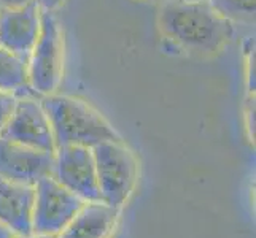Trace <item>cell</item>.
Returning a JSON list of instances; mask_svg holds the SVG:
<instances>
[{
	"mask_svg": "<svg viewBox=\"0 0 256 238\" xmlns=\"http://www.w3.org/2000/svg\"><path fill=\"white\" fill-rule=\"evenodd\" d=\"M162 32L196 54H214L231 35V25L207 0H167L161 10Z\"/></svg>",
	"mask_w": 256,
	"mask_h": 238,
	"instance_id": "obj_1",
	"label": "cell"
},
{
	"mask_svg": "<svg viewBox=\"0 0 256 238\" xmlns=\"http://www.w3.org/2000/svg\"><path fill=\"white\" fill-rule=\"evenodd\" d=\"M54 137L60 146L94 148L105 142H121L120 135L90 105L66 95H48L42 102Z\"/></svg>",
	"mask_w": 256,
	"mask_h": 238,
	"instance_id": "obj_2",
	"label": "cell"
},
{
	"mask_svg": "<svg viewBox=\"0 0 256 238\" xmlns=\"http://www.w3.org/2000/svg\"><path fill=\"white\" fill-rule=\"evenodd\" d=\"M92 149L102 202L120 208L129 199L137 178V162L121 142H105Z\"/></svg>",
	"mask_w": 256,
	"mask_h": 238,
	"instance_id": "obj_3",
	"label": "cell"
},
{
	"mask_svg": "<svg viewBox=\"0 0 256 238\" xmlns=\"http://www.w3.org/2000/svg\"><path fill=\"white\" fill-rule=\"evenodd\" d=\"M64 40L58 19L51 11H42V27L29 56V81L40 94L51 95L62 78Z\"/></svg>",
	"mask_w": 256,
	"mask_h": 238,
	"instance_id": "obj_4",
	"label": "cell"
},
{
	"mask_svg": "<svg viewBox=\"0 0 256 238\" xmlns=\"http://www.w3.org/2000/svg\"><path fill=\"white\" fill-rule=\"evenodd\" d=\"M84 202L66 189L52 176H45L35 184L32 213V234L59 235L80 211Z\"/></svg>",
	"mask_w": 256,
	"mask_h": 238,
	"instance_id": "obj_5",
	"label": "cell"
},
{
	"mask_svg": "<svg viewBox=\"0 0 256 238\" xmlns=\"http://www.w3.org/2000/svg\"><path fill=\"white\" fill-rule=\"evenodd\" d=\"M51 176L83 202H102L91 148H58Z\"/></svg>",
	"mask_w": 256,
	"mask_h": 238,
	"instance_id": "obj_6",
	"label": "cell"
},
{
	"mask_svg": "<svg viewBox=\"0 0 256 238\" xmlns=\"http://www.w3.org/2000/svg\"><path fill=\"white\" fill-rule=\"evenodd\" d=\"M0 137L38 151L56 154V143L52 130L42 103L32 99L16 100L14 110L5 124Z\"/></svg>",
	"mask_w": 256,
	"mask_h": 238,
	"instance_id": "obj_7",
	"label": "cell"
},
{
	"mask_svg": "<svg viewBox=\"0 0 256 238\" xmlns=\"http://www.w3.org/2000/svg\"><path fill=\"white\" fill-rule=\"evenodd\" d=\"M54 154L38 151L0 137V178L35 186L52 175Z\"/></svg>",
	"mask_w": 256,
	"mask_h": 238,
	"instance_id": "obj_8",
	"label": "cell"
},
{
	"mask_svg": "<svg viewBox=\"0 0 256 238\" xmlns=\"http://www.w3.org/2000/svg\"><path fill=\"white\" fill-rule=\"evenodd\" d=\"M40 27L42 11L35 0L18 8H0V46L13 54L29 59Z\"/></svg>",
	"mask_w": 256,
	"mask_h": 238,
	"instance_id": "obj_9",
	"label": "cell"
},
{
	"mask_svg": "<svg viewBox=\"0 0 256 238\" xmlns=\"http://www.w3.org/2000/svg\"><path fill=\"white\" fill-rule=\"evenodd\" d=\"M35 186L0 178V223L16 235H32Z\"/></svg>",
	"mask_w": 256,
	"mask_h": 238,
	"instance_id": "obj_10",
	"label": "cell"
},
{
	"mask_svg": "<svg viewBox=\"0 0 256 238\" xmlns=\"http://www.w3.org/2000/svg\"><path fill=\"white\" fill-rule=\"evenodd\" d=\"M118 219V208L104 202L83 204L58 238H107Z\"/></svg>",
	"mask_w": 256,
	"mask_h": 238,
	"instance_id": "obj_11",
	"label": "cell"
},
{
	"mask_svg": "<svg viewBox=\"0 0 256 238\" xmlns=\"http://www.w3.org/2000/svg\"><path fill=\"white\" fill-rule=\"evenodd\" d=\"M29 81V59L0 46V91L13 92Z\"/></svg>",
	"mask_w": 256,
	"mask_h": 238,
	"instance_id": "obj_12",
	"label": "cell"
},
{
	"mask_svg": "<svg viewBox=\"0 0 256 238\" xmlns=\"http://www.w3.org/2000/svg\"><path fill=\"white\" fill-rule=\"evenodd\" d=\"M214 10L228 21L253 22L256 0H207Z\"/></svg>",
	"mask_w": 256,
	"mask_h": 238,
	"instance_id": "obj_13",
	"label": "cell"
},
{
	"mask_svg": "<svg viewBox=\"0 0 256 238\" xmlns=\"http://www.w3.org/2000/svg\"><path fill=\"white\" fill-rule=\"evenodd\" d=\"M16 97L10 92H2L0 91V132L4 130L5 124L10 119L12 113L16 105Z\"/></svg>",
	"mask_w": 256,
	"mask_h": 238,
	"instance_id": "obj_14",
	"label": "cell"
},
{
	"mask_svg": "<svg viewBox=\"0 0 256 238\" xmlns=\"http://www.w3.org/2000/svg\"><path fill=\"white\" fill-rule=\"evenodd\" d=\"M64 2L66 0H35V3H37L38 8H42L43 11H54Z\"/></svg>",
	"mask_w": 256,
	"mask_h": 238,
	"instance_id": "obj_15",
	"label": "cell"
},
{
	"mask_svg": "<svg viewBox=\"0 0 256 238\" xmlns=\"http://www.w3.org/2000/svg\"><path fill=\"white\" fill-rule=\"evenodd\" d=\"M34 2V0H0V6L2 8H18V6H24Z\"/></svg>",
	"mask_w": 256,
	"mask_h": 238,
	"instance_id": "obj_16",
	"label": "cell"
},
{
	"mask_svg": "<svg viewBox=\"0 0 256 238\" xmlns=\"http://www.w3.org/2000/svg\"><path fill=\"white\" fill-rule=\"evenodd\" d=\"M0 238H16V234L12 229H8L5 224L0 223Z\"/></svg>",
	"mask_w": 256,
	"mask_h": 238,
	"instance_id": "obj_17",
	"label": "cell"
},
{
	"mask_svg": "<svg viewBox=\"0 0 256 238\" xmlns=\"http://www.w3.org/2000/svg\"><path fill=\"white\" fill-rule=\"evenodd\" d=\"M18 238H58V235H20Z\"/></svg>",
	"mask_w": 256,
	"mask_h": 238,
	"instance_id": "obj_18",
	"label": "cell"
},
{
	"mask_svg": "<svg viewBox=\"0 0 256 238\" xmlns=\"http://www.w3.org/2000/svg\"><path fill=\"white\" fill-rule=\"evenodd\" d=\"M146 2H167V0H146Z\"/></svg>",
	"mask_w": 256,
	"mask_h": 238,
	"instance_id": "obj_19",
	"label": "cell"
},
{
	"mask_svg": "<svg viewBox=\"0 0 256 238\" xmlns=\"http://www.w3.org/2000/svg\"><path fill=\"white\" fill-rule=\"evenodd\" d=\"M0 8H2V6H0Z\"/></svg>",
	"mask_w": 256,
	"mask_h": 238,
	"instance_id": "obj_20",
	"label": "cell"
}]
</instances>
